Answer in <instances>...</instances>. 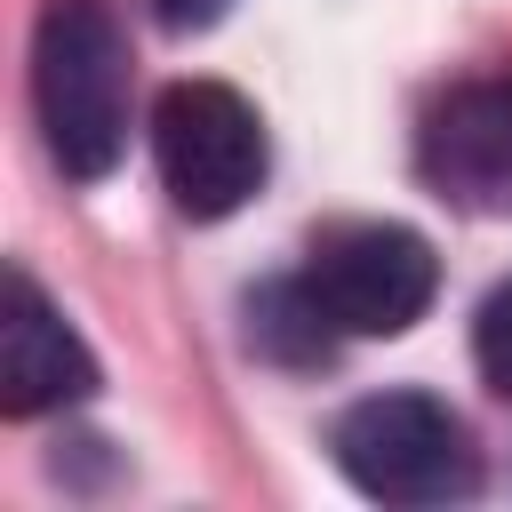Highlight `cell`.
Masks as SVG:
<instances>
[{
  "label": "cell",
  "mask_w": 512,
  "mask_h": 512,
  "mask_svg": "<svg viewBox=\"0 0 512 512\" xmlns=\"http://www.w3.org/2000/svg\"><path fill=\"white\" fill-rule=\"evenodd\" d=\"M336 320L320 312V296L304 288V280H272V288H256L248 296V344L264 352V360H280V368H320L328 352H336Z\"/></svg>",
  "instance_id": "52a82bcc"
},
{
  "label": "cell",
  "mask_w": 512,
  "mask_h": 512,
  "mask_svg": "<svg viewBox=\"0 0 512 512\" xmlns=\"http://www.w3.org/2000/svg\"><path fill=\"white\" fill-rule=\"evenodd\" d=\"M416 168L472 216H512V72L448 88L416 128Z\"/></svg>",
  "instance_id": "5b68a950"
},
{
  "label": "cell",
  "mask_w": 512,
  "mask_h": 512,
  "mask_svg": "<svg viewBox=\"0 0 512 512\" xmlns=\"http://www.w3.org/2000/svg\"><path fill=\"white\" fill-rule=\"evenodd\" d=\"M152 160H160V184H168L176 216L216 224V216H232V208H248L264 192L272 144H264V120H256V104L240 88L176 80L152 104Z\"/></svg>",
  "instance_id": "3957f363"
},
{
  "label": "cell",
  "mask_w": 512,
  "mask_h": 512,
  "mask_svg": "<svg viewBox=\"0 0 512 512\" xmlns=\"http://www.w3.org/2000/svg\"><path fill=\"white\" fill-rule=\"evenodd\" d=\"M472 360H480L488 392L512 400V280H496L480 296V312H472Z\"/></svg>",
  "instance_id": "ba28073f"
},
{
  "label": "cell",
  "mask_w": 512,
  "mask_h": 512,
  "mask_svg": "<svg viewBox=\"0 0 512 512\" xmlns=\"http://www.w3.org/2000/svg\"><path fill=\"white\" fill-rule=\"evenodd\" d=\"M152 16H160L168 32H200V24L224 16V0H152Z\"/></svg>",
  "instance_id": "9c48e42d"
},
{
  "label": "cell",
  "mask_w": 512,
  "mask_h": 512,
  "mask_svg": "<svg viewBox=\"0 0 512 512\" xmlns=\"http://www.w3.org/2000/svg\"><path fill=\"white\" fill-rule=\"evenodd\" d=\"M336 472L376 504H464L480 488V448L464 416L432 392H368L328 424Z\"/></svg>",
  "instance_id": "7a4b0ae2"
},
{
  "label": "cell",
  "mask_w": 512,
  "mask_h": 512,
  "mask_svg": "<svg viewBox=\"0 0 512 512\" xmlns=\"http://www.w3.org/2000/svg\"><path fill=\"white\" fill-rule=\"evenodd\" d=\"M96 392V352L72 336V320L40 296L32 272L0 280V408L8 416H48Z\"/></svg>",
  "instance_id": "8992f818"
},
{
  "label": "cell",
  "mask_w": 512,
  "mask_h": 512,
  "mask_svg": "<svg viewBox=\"0 0 512 512\" xmlns=\"http://www.w3.org/2000/svg\"><path fill=\"white\" fill-rule=\"evenodd\" d=\"M320 312L344 328V336H400L432 312L440 296V256L424 232L408 224H384V216H352V224H328L312 232L304 248V272H296Z\"/></svg>",
  "instance_id": "277c9868"
},
{
  "label": "cell",
  "mask_w": 512,
  "mask_h": 512,
  "mask_svg": "<svg viewBox=\"0 0 512 512\" xmlns=\"http://www.w3.org/2000/svg\"><path fill=\"white\" fill-rule=\"evenodd\" d=\"M32 104L48 160L72 184H104L128 152V112H136V64L128 32L104 0H48L32 32Z\"/></svg>",
  "instance_id": "6da1fadb"
}]
</instances>
